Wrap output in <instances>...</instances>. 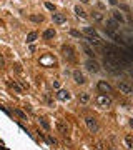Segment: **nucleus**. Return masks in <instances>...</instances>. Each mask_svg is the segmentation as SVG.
Returning a JSON list of instances; mask_svg holds the SVG:
<instances>
[{"mask_svg":"<svg viewBox=\"0 0 133 150\" xmlns=\"http://www.w3.org/2000/svg\"><path fill=\"white\" fill-rule=\"evenodd\" d=\"M97 105L98 107H103V108H107V107H110L112 105V98L108 97L107 93H100V95H97Z\"/></svg>","mask_w":133,"mask_h":150,"instance_id":"1","label":"nucleus"},{"mask_svg":"<svg viewBox=\"0 0 133 150\" xmlns=\"http://www.w3.org/2000/svg\"><path fill=\"white\" fill-rule=\"evenodd\" d=\"M85 124H86V127H88V130L91 132V134H97L98 132V124H97V120H95L93 117H86Z\"/></svg>","mask_w":133,"mask_h":150,"instance_id":"2","label":"nucleus"},{"mask_svg":"<svg viewBox=\"0 0 133 150\" xmlns=\"http://www.w3.org/2000/svg\"><path fill=\"white\" fill-rule=\"evenodd\" d=\"M85 67L88 69L90 72H93V74H97V72H100V65L95 60H91V58H88V60L85 62Z\"/></svg>","mask_w":133,"mask_h":150,"instance_id":"3","label":"nucleus"},{"mask_svg":"<svg viewBox=\"0 0 133 150\" xmlns=\"http://www.w3.org/2000/svg\"><path fill=\"white\" fill-rule=\"evenodd\" d=\"M98 90L103 92V93H110L112 92V85H110L108 82H105V80H100L98 82Z\"/></svg>","mask_w":133,"mask_h":150,"instance_id":"4","label":"nucleus"},{"mask_svg":"<svg viewBox=\"0 0 133 150\" xmlns=\"http://www.w3.org/2000/svg\"><path fill=\"white\" fill-rule=\"evenodd\" d=\"M52 20H53V24L62 25V24H65V22H67V17L63 15V13H53V15H52Z\"/></svg>","mask_w":133,"mask_h":150,"instance_id":"5","label":"nucleus"},{"mask_svg":"<svg viewBox=\"0 0 133 150\" xmlns=\"http://www.w3.org/2000/svg\"><path fill=\"white\" fill-rule=\"evenodd\" d=\"M57 129H58V132H60L62 135H68V125L65 124L63 120H57Z\"/></svg>","mask_w":133,"mask_h":150,"instance_id":"6","label":"nucleus"},{"mask_svg":"<svg viewBox=\"0 0 133 150\" xmlns=\"http://www.w3.org/2000/svg\"><path fill=\"white\" fill-rule=\"evenodd\" d=\"M62 52H63V55H65L68 60H73V58H75V55H73V48L70 47V45H63Z\"/></svg>","mask_w":133,"mask_h":150,"instance_id":"7","label":"nucleus"},{"mask_svg":"<svg viewBox=\"0 0 133 150\" xmlns=\"http://www.w3.org/2000/svg\"><path fill=\"white\" fill-rule=\"evenodd\" d=\"M73 80H75L77 84H80V85H83L85 82H86V79H85V75L82 74L80 70H75V72H73Z\"/></svg>","mask_w":133,"mask_h":150,"instance_id":"8","label":"nucleus"},{"mask_svg":"<svg viewBox=\"0 0 133 150\" xmlns=\"http://www.w3.org/2000/svg\"><path fill=\"white\" fill-rule=\"evenodd\" d=\"M57 98L60 100V102H68V100H70V92H68V90H58Z\"/></svg>","mask_w":133,"mask_h":150,"instance_id":"9","label":"nucleus"},{"mask_svg":"<svg viewBox=\"0 0 133 150\" xmlns=\"http://www.w3.org/2000/svg\"><path fill=\"white\" fill-rule=\"evenodd\" d=\"M40 63L45 65V67H53V65H55V58L50 57V55H45V57L40 58Z\"/></svg>","mask_w":133,"mask_h":150,"instance_id":"10","label":"nucleus"},{"mask_svg":"<svg viewBox=\"0 0 133 150\" xmlns=\"http://www.w3.org/2000/svg\"><path fill=\"white\" fill-rule=\"evenodd\" d=\"M118 88H120V92H122V93H125V95H130L133 87H130V85H128V84H125V82H122V84H118Z\"/></svg>","mask_w":133,"mask_h":150,"instance_id":"11","label":"nucleus"},{"mask_svg":"<svg viewBox=\"0 0 133 150\" xmlns=\"http://www.w3.org/2000/svg\"><path fill=\"white\" fill-rule=\"evenodd\" d=\"M85 35L86 37H91V38H100L98 35H97V32H95V29H91V27H85Z\"/></svg>","mask_w":133,"mask_h":150,"instance_id":"12","label":"nucleus"},{"mask_svg":"<svg viewBox=\"0 0 133 150\" xmlns=\"http://www.w3.org/2000/svg\"><path fill=\"white\" fill-rule=\"evenodd\" d=\"M117 29H118V24H117L115 20H108V22H107V29H105V30H110V32H115Z\"/></svg>","mask_w":133,"mask_h":150,"instance_id":"13","label":"nucleus"},{"mask_svg":"<svg viewBox=\"0 0 133 150\" xmlns=\"http://www.w3.org/2000/svg\"><path fill=\"white\" fill-rule=\"evenodd\" d=\"M53 37H55V30L53 29H47V30L43 32V38L45 40H52Z\"/></svg>","mask_w":133,"mask_h":150,"instance_id":"14","label":"nucleus"},{"mask_svg":"<svg viewBox=\"0 0 133 150\" xmlns=\"http://www.w3.org/2000/svg\"><path fill=\"white\" fill-rule=\"evenodd\" d=\"M82 48H83V52H85V53H86V55H88L90 58H91V57H95V52H93V50H91V48H90L86 43H82Z\"/></svg>","mask_w":133,"mask_h":150,"instance_id":"15","label":"nucleus"},{"mask_svg":"<svg viewBox=\"0 0 133 150\" xmlns=\"http://www.w3.org/2000/svg\"><path fill=\"white\" fill-rule=\"evenodd\" d=\"M37 37H38V34H37V32H30V34L27 35V42H28V43H33L35 40H37Z\"/></svg>","mask_w":133,"mask_h":150,"instance_id":"16","label":"nucleus"},{"mask_svg":"<svg viewBox=\"0 0 133 150\" xmlns=\"http://www.w3.org/2000/svg\"><path fill=\"white\" fill-rule=\"evenodd\" d=\"M13 113H15V115H17L20 120H27V113H25V112H22L20 108H15V110H13Z\"/></svg>","mask_w":133,"mask_h":150,"instance_id":"17","label":"nucleus"},{"mask_svg":"<svg viewBox=\"0 0 133 150\" xmlns=\"http://www.w3.org/2000/svg\"><path fill=\"white\" fill-rule=\"evenodd\" d=\"M112 13H113V20H115V22H123V20H125V19H123V15L118 10H113Z\"/></svg>","mask_w":133,"mask_h":150,"instance_id":"18","label":"nucleus"},{"mask_svg":"<svg viewBox=\"0 0 133 150\" xmlns=\"http://www.w3.org/2000/svg\"><path fill=\"white\" fill-rule=\"evenodd\" d=\"M8 85H10V87H12L13 90H15L17 93H22V92H24V88H22V87H20V85H18V84H15V82H10V84H8Z\"/></svg>","mask_w":133,"mask_h":150,"instance_id":"19","label":"nucleus"},{"mask_svg":"<svg viewBox=\"0 0 133 150\" xmlns=\"http://www.w3.org/2000/svg\"><path fill=\"white\" fill-rule=\"evenodd\" d=\"M125 145L128 148L133 150V137H131V135H126V137H125Z\"/></svg>","mask_w":133,"mask_h":150,"instance_id":"20","label":"nucleus"},{"mask_svg":"<svg viewBox=\"0 0 133 150\" xmlns=\"http://www.w3.org/2000/svg\"><path fill=\"white\" fill-rule=\"evenodd\" d=\"M88 100H90V95L86 93V92H82V93H80V102H82V103H86Z\"/></svg>","mask_w":133,"mask_h":150,"instance_id":"21","label":"nucleus"},{"mask_svg":"<svg viewBox=\"0 0 133 150\" xmlns=\"http://www.w3.org/2000/svg\"><path fill=\"white\" fill-rule=\"evenodd\" d=\"M75 13H77V15L80 17V19H85V17H86V13H85L83 10H82L80 7H75Z\"/></svg>","mask_w":133,"mask_h":150,"instance_id":"22","label":"nucleus"},{"mask_svg":"<svg viewBox=\"0 0 133 150\" xmlns=\"http://www.w3.org/2000/svg\"><path fill=\"white\" fill-rule=\"evenodd\" d=\"M45 140H47V143H50V145H58V142H57L53 137H50V135H47V137H45Z\"/></svg>","mask_w":133,"mask_h":150,"instance_id":"23","label":"nucleus"},{"mask_svg":"<svg viewBox=\"0 0 133 150\" xmlns=\"http://www.w3.org/2000/svg\"><path fill=\"white\" fill-rule=\"evenodd\" d=\"M30 20H33V22H37V24H40V22L43 20V17H42V15H30Z\"/></svg>","mask_w":133,"mask_h":150,"instance_id":"24","label":"nucleus"},{"mask_svg":"<svg viewBox=\"0 0 133 150\" xmlns=\"http://www.w3.org/2000/svg\"><path fill=\"white\" fill-rule=\"evenodd\" d=\"M93 19L97 20V22H103V15L100 12H93Z\"/></svg>","mask_w":133,"mask_h":150,"instance_id":"25","label":"nucleus"},{"mask_svg":"<svg viewBox=\"0 0 133 150\" xmlns=\"http://www.w3.org/2000/svg\"><path fill=\"white\" fill-rule=\"evenodd\" d=\"M40 124H42V127L45 130H50V125L47 124V120H45V119H40Z\"/></svg>","mask_w":133,"mask_h":150,"instance_id":"26","label":"nucleus"},{"mask_svg":"<svg viewBox=\"0 0 133 150\" xmlns=\"http://www.w3.org/2000/svg\"><path fill=\"white\" fill-rule=\"evenodd\" d=\"M93 150H103V143L102 142H97L93 145Z\"/></svg>","mask_w":133,"mask_h":150,"instance_id":"27","label":"nucleus"},{"mask_svg":"<svg viewBox=\"0 0 133 150\" xmlns=\"http://www.w3.org/2000/svg\"><path fill=\"white\" fill-rule=\"evenodd\" d=\"M45 100H47V103H48V105H53V100L50 98V95H48V93H45Z\"/></svg>","mask_w":133,"mask_h":150,"instance_id":"28","label":"nucleus"},{"mask_svg":"<svg viewBox=\"0 0 133 150\" xmlns=\"http://www.w3.org/2000/svg\"><path fill=\"white\" fill-rule=\"evenodd\" d=\"M70 34L73 35V37H78V38L82 37V34H80V32H77V30H70Z\"/></svg>","mask_w":133,"mask_h":150,"instance_id":"29","label":"nucleus"},{"mask_svg":"<svg viewBox=\"0 0 133 150\" xmlns=\"http://www.w3.org/2000/svg\"><path fill=\"white\" fill-rule=\"evenodd\" d=\"M45 7H47V8H48V10H55V7L52 5V3H45Z\"/></svg>","mask_w":133,"mask_h":150,"instance_id":"30","label":"nucleus"},{"mask_svg":"<svg viewBox=\"0 0 133 150\" xmlns=\"http://www.w3.org/2000/svg\"><path fill=\"white\" fill-rule=\"evenodd\" d=\"M58 87H60V84H58V80H55L53 82V88H58Z\"/></svg>","mask_w":133,"mask_h":150,"instance_id":"31","label":"nucleus"},{"mask_svg":"<svg viewBox=\"0 0 133 150\" xmlns=\"http://www.w3.org/2000/svg\"><path fill=\"white\" fill-rule=\"evenodd\" d=\"M3 65H5V62H3V57L0 55V67H3Z\"/></svg>","mask_w":133,"mask_h":150,"instance_id":"32","label":"nucleus"},{"mask_svg":"<svg viewBox=\"0 0 133 150\" xmlns=\"http://www.w3.org/2000/svg\"><path fill=\"white\" fill-rule=\"evenodd\" d=\"M110 3H112V5H117V0H110Z\"/></svg>","mask_w":133,"mask_h":150,"instance_id":"33","label":"nucleus"},{"mask_svg":"<svg viewBox=\"0 0 133 150\" xmlns=\"http://www.w3.org/2000/svg\"><path fill=\"white\" fill-rule=\"evenodd\" d=\"M80 2H82V3H88L90 0H80Z\"/></svg>","mask_w":133,"mask_h":150,"instance_id":"34","label":"nucleus"},{"mask_svg":"<svg viewBox=\"0 0 133 150\" xmlns=\"http://www.w3.org/2000/svg\"><path fill=\"white\" fill-rule=\"evenodd\" d=\"M130 75H131V77H133V69H130Z\"/></svg>","mask_w":133,"mask_h":150,"instance_id":"35","label":"nucleus"},{"mask_svg":"<svg viewBox=\"0 0 133 150\" xmlns=\"http://www.w3.org/2000/svg\"><path fill=\"white\" fill-rule=\"evenodd\" d=\"M130 127H133V119H131V120H130Z\"/></svg>","mask_w":133,"mask_h":150,"instance_id":"36","label":"nucleus"},{"mask_svg":"<svg viewBox=\"0 0 133 150\" xmlns=\"http://www.w3.org/2000/svg\"><path fill=\"white\" fill-rule=\"evenodd\" d=\"M131 95H133V88H131Z\"/></svg>","mask_w":133,"mask_h":150,"instance_id":"37","label":"nucleus"},{"mask_svg":"<svg viewBox=\"0 0 133 150\" xmlns=\"http://www.w3.org/2000/svg\"><path fill=\"white\" fill-rule=\"evenodd\" d=\"M112 150H117V148H112Z\"/></svg>","mask_w":133,"mask_h":150,"instance_id":"38","label":"nucleus"}]
</instances>
